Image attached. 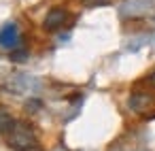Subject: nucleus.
Masks as SVG:
<instances>
[{
    "label": "nucleus",
    "mask_w": 155,
    "mask_h": 151,
    "mask_svg": "<svg viewBox=\"0 0 155 151\" xmlns=\"http://www.w3.org/2000/svg\"><path fill=\"white\" fill-rule=\"evenodd\" d=\"M9 147L13 151H30L36 147V136L32 126H28L26 121H17L15 128L9 132Z\"/></svg>",
    "instance_id": "f257e3e1"
},
{
    "label": "nucleus",
    "mask_w": 155,
    "mask_h": 151,
    "mask_svg": "<svg viewBox=\"0 0 155 151\" xmlns=\"http://www.w3.org/2000/svg\"><path fill=\"white\" fill-rule=\"evenodd\" d=\"M66 19H68V11L55 7V9H51V11L47 13V17H45V22H43V28L49 30V32H55V30H60V28L66 24Z\"/></svg>",
    "instance_id": "f03ea898"
},
{
    "label": "nucleus",
    "mask_w": 155,
    "mask_h": 151,
    "mask_svg": "<svg viewBox=\"0 0 155 151\" xmlns=\"http://www.w3.org/2000/svg\"><path fill=\"white\" fill-rule=\"evenodd\" d=\"M19 43V30L15 24H7L0 28V47L5 49H15Z\"/></svg>",
    "instance_id": "7ed1b4c3"
},
{
    "label": "nucleus",
    "mask_w": 155,
    "mask_h": 151,
    "mask_svg": "<svg viewBox=\"0 0 155 151\" xmlns=\"http://www.w3.org/2000/svg\"><path fill=\"white\" fill-rule=\"evenodd\" d=\"M149 102H151V96H149V94H134V96L130 98V106H132L134 111H142Z\"/></svg>",
    "instance_id": "20e7f679"
},
{
    "label": "nucleus",
    "mask_w": 155,
    "mask_h": 151,
    "mask_svg": "<svg viewBox=\"0 0 155 151\" xmlns=\"http://www.w3.org/2000/svg\"><path fill=\"white\" fill-rule=\"evenodd\" d=\"M15 119L9 115V113H5V111H0V134H9L13 128H15Z\"/></svg>",
    "instance_id": "39448f33"
},
{
    "label": "nucleus",
    "mask_w": 155,
    "mask_h": 151,
    "mask_svg": "<svg viewBox=\"0 0 155 151\" xmlns=\"http://www.w3.org/2000/svg\"><path fill=\"white\" fill-rule=\"evenodd\" d=\"M28 58V51H13L11 53V60L13 62H21V60H26Z\"/></svg>",
    "instance_id": "423d86ee"
},
{
    "label": "nucleus",
    "mask_w": 155,
    "mask_h": 151,
    "mask_svg": "<svg viewBox=\"0 0 155 151\" xmlns=\"http://www.w3.org/2000/svg\"><path fill=\"white\" fill-rule=\"evenodd\" d=\"M147 81H149V85H151V87H155V70L149 75V79H147Z\"/></svg>",
    "instance_id": "0eeeda50"
}]
</instances>
